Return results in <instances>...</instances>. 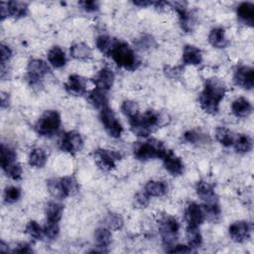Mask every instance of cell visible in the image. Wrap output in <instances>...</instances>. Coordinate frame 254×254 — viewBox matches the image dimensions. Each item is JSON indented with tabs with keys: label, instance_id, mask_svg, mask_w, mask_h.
<instances>
[{
	"label": "cell",
	"instance_id": "1",
	"mask_svg": "<svg viewBox=\"0 0 254 254\" xmlns=\"http://www.w3.org/2000/svg\"><path fill=\"white\" fill-rule=\"evenodd\" d=\"M225 91L226 86L222 80L217 77L207 78L198 98L202 110L208 114H216L219 103L225 95Z\"/></svg>",
	"mask_w": 254,
	"mask_h": 254
},
{
	"label": "cell",
	"instance_id": "2",
	"mask_svg": "<svg viewBox=\"0 0 254 254\" xmlns=\"http://www.w3.org/2000/svg\"><path fill=\"white\" fill-rule=\"evenodd\" d=\"M132 132L140 137H148L155 128L161 125V115L155 110H147L129 120Z\"/></svg>",
	"mask_w": 254,
	"mask_h": 254
},
{
	"label": "cell",
	"instance_id": "3",
	"mask_svg": "<svg viewBox=\"0 0 254 254\" xmlns=\"http://www.w3.org/2000/svg\"><path fill=\"white\" fill-rule=\"evenodd\" d=\"M110 57L118 66L128 70H134L140 64L134 50L127 43L118 40L112 49Z\"/></svg>",
	"mask_w": 254,
	"mask_h": 254
},
{
	"label": "cell",
	"instance_id": "4",
	"mask_svg": "<svg viewBox=\"0 0 254 254\" xmlns=\"http://www.w3.org/2000/svg\"><path fill=\"white\" fill-rule=\"evenodd\" d=\"M166 152L167 148L161 141L157 139H150L139 144L134 150V155L140 161H147L155 158L162 159Z\"/></svg>",
	"mask_w": 254,
	"mask_h": 254
},
{
	"label": "cell",
	"instance_id": "5",
	"mask_svg": "<svg viewBox=\"0 0 254 254\" xmlns=\"http://www.w3.org/2000/svg\"><path fill=\"white\" fill-rule=\"evenodd\" d=\"M61 126V115L57 110H47L35 124V130L41 136L54 135Z\"/></svg>",
	"mask_w": 254,
	"mask_h": 254
},
{
	"label": "cell",
	"instance_id": "6",
	"mask_svg": "<svg viewBox=\"0 0 254 254\" xmlns=\"http://www.w3.org/2000/svg\"><path fill=\"white\" fill-rule=\"evenodd\" d=\"M158 225L164 246L172 247L177 240L180 229V224L178 220L174 216L165 215L159 220Z\"/></svg>",
	"mask_w": 254,
	"mask_h": 254
},
{
	"label": "cell",
	"instance_id": "7",
	"mask_svg": "<svg viewBox=\"0 0 254 254\" xmlns=\"http://www.w3.org/2000/svg\"><path fill=\"white\" fill-rule=\"evenodd\" d=\"M50 71L51 68L45 61L33 59L28 64L26 77L31 85H38Z\"/></svg>",
	"mask_w": 254,
	"mask_h": 254
},
{
	"label": "cell",
	"instance_id": "8",
	"mask_svg": "<svg viewBox=\"0 0 254 254\" xmlns=\"http://www.w3.org/2000/svg\"><path fill=\"white\" fill-rule=\"evenodd\" d=\"M100 121L102 122L106 132L113 138H119L123 132V127L118 121L115 113L108 106L100 110Z\"/></svg>",
	"mask_w": 254,
	"mask_h": 254
},
{
	"label": "cell",
	"instance_id": "9",
	"mask_svg": "<svg viewBox=\"0 0 254 254\" xmlns=\"http://www.w3.org/2000/svg\"><path fill=\"white\" fill-rule=\"evenodd\" d=\"M95 163L99 167L100 170L104 172H109L115 168V162L120 160L121 155L112 150L106 149H97L94 152Z\"/></svg>",
	"mask_w": 254,
	"mask_h": 254
},
{
	"label": "cell",
	"instance_id": "10",
	"mask_svg": "<svg viewBox=\"0 0 254 254\" xmlns=\"http://www.w3.org/2000/svg\"><path fill=\"white\" fill-rule=\"evenodd\" d=\"M83 147V140L81 135L76 131H69L64 134L61 143L60 148L66 153H69L71 155L80 152Z\"/></svg>",
	"mask_w": 254,
	"mask_h": 254
},
{
	"label": "cell",
	"instance_id": "11",
	"mask_svg": "<svg viewBox=\"0 0 254 254\" xmlns=\"http://www.w3.org/2000/svg\"><path fill=\"white\" fill-rule=\"evenodd\" d=\"M169 5H171L179 14V21L182 30H184L186 33H190L192 31L195 19L192 13L189 12L187 10V3L186 2H168Z\"/></svg>",
	"mask_w": 254,
	"mask_h": 254
},
{
	"label": "cell",
	"instance_id": "12",
	"mask_svg": "<svg viewBox=\"0 0 254 254\" xmlns=\"http://www.w3.org/2000/svg\"><path fill=\"white\" fill-rule=\"evenodd\" d=\"M233 81L244 89H252L254 85V70L251 66L240 65L233 74Z\"/></svg>",
	"mask_w": 254,
	"mask_h": 254
},
{
	"label": "cell",
	"instance_id": "13",
	"mask_svg": "<svg viewBox=\"0 0 254 254\" xmlns=\"http://www.w3.org/2000/svg\"><path fill=\"white\" fill-rule=\"evenodd\" d=\"M230 238L238 243L245 242L250 237V226L247 221H235L228 227Z\"/></svg>",
	"mask_w": 254,
	"mask_h": 254
},
{
	"label": "cell",
	"instance_id": "14",
	"mask_svg": "<svg viewBox=\"0 0 254 254\" xmlns=\"http://www.w3.org/2000/svg\"><path fill=\"white\" fill-rule=\"evenodd\" d=\"M185 218L189 226H199L205 219L202 206L196 202L188 204L185 210Z\"/></svg>",
	"mask_w": 254,
	"mask_h": 254
},
{
	"label": "cell",
	"instance_id": "15",
	"mask_svg": "<svg viewBox=\"0 0 254 254\" xmlns=\"http://www.w3.org/2000/svg\"><path fill=\"white\" fill-rule=\"evenodd\" d=\"M165 169L172 176H180L184 172V163L180 157H178L173 151L167 150L166 154L162 158Z\"/></svg>",
	"mask_w": 254,
	"mask_h": 254
},
{
	"label": "cell",
	"instance_id": "16",
	"mask_svg": "<svg viewBox=\"0 0 254 254\" xmlns=\"http://www.w3.org/2000/svg\"><path fill=\"white\" fill-rule=\"evenodd\" d=\"M64 88L70 95H83L86 92V79L78 74H71L64 83Z\"/></svg>",
	"mask_w": 254,
	"mask_h": 254
},
{
	"label": "cell",
	"instance_id": "17",
	"mask_svg": "<svg viewBox=\"0 0 254 254\" xmlns=\"http://www.w3.org/2000/svg\"><path fill=\"white\" fill-rule=\"evenodd\" d=\"M114 77L115 76L112 69H110L109 67H102L95 75L93 82L96 88L107 92L113 85Z\"/></svg>",
	"mask_w": 254,
	"mask_h": 254
},
{
	"label": "cell",
	"instance_id": "18",
	"mask_svg": "<svg viewBox=\"0 0 254 254\" xmlns=\"http://www.w3.org/2000/svg\"><path fill=\"white\" fill-rule=\"evenodd\" d=\"M195 190L197 195L203 200L204 203L216 202L217 198L213 190V187L204 181H199L195 185Z\"/></svg>",
	"mask_w": 254,
	"mask_h": 254
},
{
	"label": "cell",
	"instance_id": "19",
	"mask_svg": "<svg viewBox=\"0 0 254 254\" xmlns=\"http://www.w3.org/2000/svg\"><path fill=\"white\" fill-rule=\"evenodd\" d=\"M202 61V55L198 48L187 45L183 51V63L187 65H197Z\"/></svg>",
	"mask_w": 254,
	"mask_h": 254
},
{
	"label": "cell",
	"instance_id": "20",
	"mask_svg": "<svg viewBox=\"0 0 254 254\" xmlns=\"http://www.w3.org/2000/svg\"><path fill=\"white\" fill-rule=\"evenodd\" d=\"M94 240L97 246V250L93 252H107L106 248L111 243V232L107 227H99L94 232Z\"/></svg>",
	"mask_w": 254,
	"mask_h": 254
},
{
	"label": "cell",
	"instance_id": "21",
	"mask_svg": "<svg viewBox=\"0 0 254 254\" xmlns=\"http://www.w3.org/2000/svg\"><path fill=\"white\" fill-rule=\"evenodd\" d=\"M237 17L240 22L252 27L254 24V5L250 2H242L237 7Z\"/></svg>",
	"mask_w": 254,
	"mask_h": 254
},
{
	"label": "cell",
	"instance_id": "22",
	"mask_svg": "<svg viewBox=\"0 0 254 254\" xmlns=\"http://www.w3.org/2000/svg\"><path fill=\"white\" fill-rule=\"evenodd\" d=\"M17 154L14 149L5 144H1V167L4 172L17 164Z\"/></svg>",
	"mask_w": 254,
	"mask_h": 254
},
{
	"label": "cell",
	"instance_id": "23",
	"mask_svg": "<svg viewBox=\"0 0 254 254\" xmlns=\"http://www.w3.org/2000/svg\"><path fill=\"white\" fill-rule=\"evenodd\" d=\"M231 110L237 117H247L252 112V105L248 99L239 97L232 102Z\"/></svg>",
	"mask_w": 254,
	"mask_h": 254
},
{
	"label": "cell",
	"instance_id": "24",
	"mask_svg": "<svg viewBox=\"0 0 254 254\" xmlns=\"http://www.w3.org/2000/svg\"><path fill=\"white\" fill-rule=\"evenodd\" d=\"M209 44L216 49H223L228 45V41L225 38V31L221 27L213 28L208 35Z\"/></svg>",
	"mask_w": 254,
	"mask_h": 254
},
{
	"label": "cell",
	"instance_id": "25",
	"mask_svg": "<svg viewBox=\"0 0 254 254\" xmlns=\"http://www.w3.org/2000/svg\"><path fill=\"white\" fill-rule=\"evenodd\" d=\"M69 52H70V56L75 60L86 61L92 58V51L90 47L82 42L73 44L70 47Z\"/></svg>",
	"mask_w": 254,
	"mask_h": 254
},
{
	"label": "cell",
	"instance_id": "26",
	"mask_svg": "<svg viewBox=\"0 0 254 254\" xmlns=\"http://www.w3.org/2000/svg\"><path fill=\"white\" fill-rule=\"evenodd\" d=\"M48 61L53 66L57 68L63 67L66 63L65 54L60 47L55 46L48 53Z\"/></svg>",
	"mask_w": 254,
	"mask_h": 254
},
{
	"label": "cell",
	"instance_id": "27",
	"mask_svg": "<svg viewBox=\"0 0 254 254\" xmlns=\"http://www.w3.org/2000/svg\"><path fill=\"white\" fill-rule=\"evenodd\" d=\"M88 99L90 103L97 109H102L104 107H107L108 103V97L106 91H103L98 88L92 89L88 94Z\"/></svg>",
	"mask_w": 254,
	"mask_h": 254
},
{
	"label": "cell",
	"instance_id": "28",
	"mask_svg": "<svg viewBox=\"0 0 254 254\" xmlns=\"http://www.w3.org/2000/svg\"><path fill=\"white\" fill-rule=\"evenodd\" d=\"M150 196H163L168 191V185L163 181H149L144 190Z\"/></svg>",
	"mask_w": 254,
	"mask_h": 254
},
{
	"label": "cell",
	"instance_id": "29",
	"mask_svg": "<svg viewBox=\"0 0 254 254\" xmlns=\"http://www.w3.org/2000/svg\"><path fill=\"white\" fill-rule=\"evenodd\" d=\"M7 8L9 17H13L15 19L25 17L28 13L27 3L21 1H8Z\"/></svg>",
	"mask_w": 254,
	"mask_h": 254
},
{
	"label": "cell",
	"instance_id": "30",
	"mask_svg": "<svg viewBox=\"0 0 254 254\" xmlns=\"http://www.w3.org/2000/svg\"><path fill=\"white\" fill-rule=\"evenodd\" d=\"M64 212V205L56 202V201H51L47 204L46 206V216H47V221L50 222H59L63 216Z\"/></svg>",
	"mask_w": 254,
	"mask_h": 254
},
{
	"label": "cell",
	"instance_id": "31",
	"mask_svg": "<svg viewBox=\"0 0 254 254\" xmlns=\"http://www.w3.org/2000/svg\"><path fill=\"white\" fill-rule=\"evenodd\" d=\"M46 151L42 148H34L29 154V165L34 168H43L47 163Z\"/></svg>",
	"mask_w": 254,
	"mask_h": 254
},
{
	"label": "cell",
	"instance_id": "32",
	"mask_svg": "<svg viewBox=\"0 0 254 254\" xmlns=\"http://www.w3.org/2000/svg\"><path fill=\"white\" fill-rule=\"evenodd\" d=\"M234 150L239 154H246L252 150V139L245 134H239L233 140Z\"/></svg>",
	"mask_w": 254,
	"mask_h": 254
},
{
	"label": "cell",
	"instance_id": "33",
	"mask_svg": "<svg viewBox=\"0 0 254 254\" xmlns=\"http://www.w3.org/2000/svg\"><path fill=\"white\" fill-rule=\"evenodd\" d=\"M47 188L50 194L55 198L62 199L67 196L64 189L62 179H50L47 181Z\"/></svg>",
	"mask_w": 254,
	"mask_h": 254
},
{
	"label": "cell",
	"instance_id": "34",
	"mask_svg": "<svg viewBox=\"0 0 254 254\" xmlns=\"http://www.w3.org/2000/svg\"><path fill=\"white\" fill-rule=\"evenodd\" d=\"M116 41V39H113L110 36L100 35L96 39V47L102 54H104L107 57H110V54Z\"/></svg>",
	"mask_w": 254,
	"mask_h": 254
},
{
	"label": "cell",
	"instance_id": "35",
	"mask_svg": "<svg viewBox=\"0 0 254 254\" xmlns=\"http://www.w3.org/2000/svg\"><path fill=\"white\" fill-rule=\"evenodd\" d=\"M186 236L188 240V245L192 249L199 247L202 242V236L199 232V229L197 226H189L187 227Z\"/></svg>",
	"mask_w": 254,
	"mask_h": 254
},
{
	"label": "cell",
	"instance_id": "36",
	"mask_svg": "<svg viewBox=\"0 0 254 254\" xmlns=\"http://www.w3.org/2000/svg\"><path fill=\"white\" fill-rule=\"evenodd\" d=\"M202 209L204 212L205 219L209 221H217L220 217V207L218 202H211V203H203Z\"/></svg>",
	"mask_w": 254,
	"mask_h": 254
},
{
	"label": "cell",
	"instance_id": "37",
	"mask_svg": "<svg viewBox=\"0 0 254 254\" xmlns=\"http://www.w3.org/2000/svg\"><path fill=\"white\" fill-rule=\"evenodd\" d=\"M215 138L216 140L224 147H230L233 144V136L229 129L225 127H218L215 130Z\"/></svg>",
	"mask_w": 254,
	"mask_h": 254
},
{
	"label": "cell",
	"instance_id": "38",
	"mask_svg": "<svg viewBox=\"0 0 254 254\" xmlns=\"http://www.w3.org/2000/svg\"><path fill=\"white\" fill-rule=\"evenodd\" d=\"M105 226L110 230H119L123 226V218L118 213H108L104 218Z\"/></svg>",
	"mask_w": 254,
	"mask_h": 254
},
{
	"label": "cell",
	"instance_id": "39",
	"mask_svg": "<svg viewBox=\"0 0 254 254\" xmlns=\"http://www.w3.org/2000/svg\"><path fill=\"white\" fill-rule=\"evenodd\" d=\"M121 111L129 120L135 118L137 115L140 114L139 107H138L137 103L132 100L123 101V103L121 105Z\"/></svg>",
	"mask_w": 254,
	"mask_h": 254
},
{
	"label": "cell",
	"instance_id": "40",
	"mask_svg": "<svg viewBox=\"0 0 254 254\" xmlns=\"http://www.w3.org/2000/svg\"><path fill=\"white\" fill-rule=\"evenodd\" d=\"M25 232L29 234L32 238L40 240L43 239L44 234H43V228L39 225V223L35 220H31L28 222L25 228Z\"/></svg>",
	"mask_w": 254,
	"mask_h": 254
},
{
	"label": "cell",
	"instance_id": "41",
	"mask_svg": "<svg viewBox=\"0 0 254 254\" xmlns=\"http://www.w3.org/2000/svg\"><path fill=\"white\" fill-rule=\"evenodd\" d=\"M21 196V190L17 187H7L4 190V201L6 203H14Z\"/></svg>",
	"mask_w": 254,
	"mask_h": 254
},
{
	"label": "cell",
	"instance_id": "42",
	"mask_svg": "<svg viewBox=\"0 0 254 254\" xmlns=\"http://www.w3.org/2000/svg\"><path fill=\"white\" fill-rule=\"evenodd\" d=\"M60 232V228H59V224L58 222H50L47 221L46 225L43 228V234L44 237L48 240H54L57 238L58 234Z\"/></svg>",
	"mask_w": 254,
	"mask_h": 254
},
{
	"label": "cell",
	"instance_id": "43",
	"mask_svg": "<svg viewBox=\"0 0 254 254\" xmlns=\"http://www.w3.org/2000/svg\"><path fill=\"white\" fill-rule=\"evenodd\" d=\"M61 179H62V183H63L64 189L67 196H69L77 191L78 186L73 177H64Z\"/></svg>",
	"mask_w": 254,
	"mask_h": 254
},
{
	"label": "cell",
	"instance_id": "44",
	"mask_svg": "<svg viewBox=\"0 0 254 254\" xmlns=\"http://www.w3.org/2000/svg\"><path fill=\"white\" fill-rule=\"evenodd\" d=\"M150 202V195L144 190V191H139L135 194L134 196V205L136 207L142 208L146 207Z\"/></svg>",
	"mask_w": 254,
	"mask_h": 254
},
{
	"label": "cell",
	"instance_id": "45",
	"mask_svg": "<svg viewBox=\"0 0 254 254\" xmlns=\"http://www.w3.org/2000/svg\"><path fill=\"white\" fill-rule=\"evenodd\" d=\"M134 44L137 47V49L145 51V50L152 48L154 46L155 42L151 36H143L142 38L136 40V42H134Z\"/></svg>",
	"mask_w": 254,
	"mask_h": 254
},
{
	"label": "cell",
	"instance_id": "46",
	"mask_svg": "<svg viewBox=\"0 0 254 254\" xmlns=\"http://www.w3.org/2000/svg\"><path fill=\"white\" fill-rule=\"evenodd\" d=\"M184 139H185V141H187L189 143L196 144V143L202 141V135L193 130H189L184 134Z\"/></svg>",
	"mask_w": 254,
	"mask_h": 254
},
{
	"label": "cell",
	"instance_id": "47",
	"mask_svg": "<svg viewBox=\"0 0 254 254\" xmlns=\"http://www.w3.org/2000/svg\"><path fill=\"white\" fill-rule=\"evenodd\" d=\"M183 69H184V67L180 65V66H166L164 70H165V73L167 76H169L171 78H176L182 74Z\"/></svg>",
	"mask_w": 254,
	"mask_h": 254
},
{
	"label": "cell",
	"instance_id": "48",
	"mask_svg": "<svg viewBox=\"0 0 254 254\" xmlns=\"http://www.w3.org/2000/svg\"><path fill=\"white\" fill-rule=\"evenodd\" d=\"M0 53H1V64H6L12 57V50L8 46L2 44L0 48Z\"/></svg>",
	"mask_w": 254,
	"mask_h": 254
},
{
	"label": "cell",
	"instance_id": "49",
	"mask_svg": "<svg viewBox=\"0 0 254 254\" xmlns=\"http://www.w3.org/2000/svg\"><path fill=\"white\" fill-rule=\"evenodd\" d=\"M79 5L82 7V9L88 13H92L98 10L99 5L95 1H82L79 2Z\"/></svg>",
	"mask_w": 254,
	"mask_h": 254
},
{
	"label": "cell",
	"instance_id": "50",
	"mask_svg": "<svg viewBox=\"0 0 254 254\" xmlns=\"http://www.w3.org/2000/svg\"><path fill=\"white\" fill-rule=\"evenodd\" d=\"M168 252L171 253H187V252H191L192 249L189 245H183V244H174L172 247H170Z\"/></svg>",
	"mask_w": 254,
	"mask_h": 254
},
{
	"label": "cell",
	"instance_id": "51",
	"mask_svg": "<svg viewBox=\"0 0 254 254\" xmlns=\"http://www.w3.org/2000/svg\"><path fill=\"white\" fill-rule=\"evenodd\" d=\"M13 253H32L33 250L30 247V245L28 243H20L18 244L14 250H12Z\"/></svg>",
	"mask_w": 254,
	"mask_h": 254
},
{
	"label": "cell",
	"instance_id": "52",
	"mask_svg": "<svg viewBox=\"0 0 254 254\" xmlns=\"http://www.w3.org/2000/svg\"><path fill=\"white\" fill-rule=\"evenodd\" d=\"M9 102H10L9 95L7 93H5V92H1V107L2 108L8 107Z\"/></svg>",
	"mask_w": 254,
	"mask_h": 254
},
{
	"label": "cell",
	"instance_id": "53",
	"mask_svg": "<svg viewBox=\"0 0 254 254\" xmlns=\"http://www.w3.org/2000/svg\"><path fill=\"white\" fill-rule=\"evenodd\" d=\"M135 5L140 6V7H147L150 5H154L153 1H146V0H140V1H134L133 2Z\"/></svg>",
	"mask_w": 254,
	"mask_h": 254
}]
</instances>
